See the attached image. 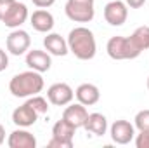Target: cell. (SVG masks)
Instances as JSON below:
<instances>
[{"mask_svg":"<svg viewBox=\"0 0 149 148\" xmlns=\"http://www.w3.org/2000/svg\"><path fill=\"white\" fill-rule=\"evenodd\" d=\"M26 65H28L30 70L45 73V72L50 70L52 59H50V54L49 52L40 51V49H33V51H28L26 52Z\"/></svg>","mask_w":149,"mask_h":148,"instance_id":"obj_10","label":"cell"},{"mask_svg":"<svg viewBox=\"0 0 149 148\" xmlns=\"http://www.w3.org/2000/svg\"><path fill=\"white\" fill-rule=\"evenodd\" d=\"M125 4H127L130 9H141V7L146 4V0H125Z\"/></svg>","mask_w":149,"mask_h":148,"instance_id":"obj_26","label":"cell"},{"mask_svg":"<svg viewBox=\"0 0 149 148\" xmlns=\"http://www.w3.org/2000/svg\"><path fill=\"white\" fill-rule=\"evenodd\" d=\"M33 5H37L38 9H47V7H52L56 4V0H31Z\"/></svg>","mask_w":149,"mask_h":148,"instance_id":"obj_25","label":"cell"},{"mask_svg":"<svg viewBox=\"0 0 149 148\" xmlns=\"http://www.w3.org/2000/svg\"><path fill=\"white\" fill-rule=\"evenodd\" d=\"M14 2H16V0H0V21H2L3 16L9 12V9L12 7Z\"/></svg>","mask_w":149,"mask_h":148,"instance_id":"obj_23","label":"cell"},{"mask_svg":"<svg viewBox=\"0 0 149 148\" xmlns=\"http://www.w3.org/2000/svg\"><path fill=\"white\" fill-rule=\"evenodd\" d=\"M73 98H74V91L71 89L70 84L57 82V84H52L47 89V99L54 106H66L73 101Z\"/></svg>","mask_w":149,"mask_h":148,"instance_id":"obj_6","label":"cell"},{"mask_svg":"<svg viewBox=\"0 0 149 148\" xmlns=\"http://www.w3.org/2000/svg\"><path fill=\"white\" fill-rule=\"evenodd\" d=\"M106 51H108V56L114 59V61H125V59H135L141 56V49L134 44V40L130 37H121V35H116L111 37L108 40V45H106Z\"/></svg>","mask_w":149,"mask_h":148,"instance_id":"obj_3","label":"cell"},{"mask_svg":"<svg viewBox=\"0 0 149 148\" xmlns=\"http://www.w3.org/2000/svg\"><path fill=\"white\" fill-rule=\"evenodd\" d=\"M37 120H38V111L28 103L17 106L12 111V122L17 127H31V125H35Z\"/></svg>","mask_w":149,"mask_h":148,"instance_id":"obj_12","label":"cell"},{"mask_svg":"<svg viewBox=\"0 0 149 148\" xmlns=\"http://www.w3.org/2000/svg\"><path fill=\"white\" fill-rule=\"evenodd\" d=\"M83 127H85L87 132H90L94 136H104L108 132V118H106V115L97 113V111L88 113Z\"/></svg>","mask_w":149,"mask_h":148,"instance_id":"obj_17","label":"cell"},{"mask_svg":"<svg viewBox=\"0 0 149 148\" xmlns=\"http://www.w3.org/2000/svg\"><path fill=\"white\" fill-rule=\"evenodd\" d=\"M7 145H9V148H35L37 138L30 131H26V127H19L9 134Z\"/></svg>","mask_w":149,"mask_h":148,"instance_id":"obj_13","label":"cell"},{"mask_svg":"<svg viewBox=\"0 0 149 148\" xmlns=\"http://www.w3.org/2000/svg\"><path fill=\"white\" fill-rule=\"evenodd\" d=\"M130 38L134 40V44L141 49V51H148L149 49V26H139Z\"/></svg>","mask_w":149,"mask_h":148,"instance_id":"obj_19","label":"cell"},{"mask_svg":"<svg viewBox=\"0 0 149 148\" xmlns=\"http://www.w3.org/2000/svg\"><path fill=\"white\" fill-rule=\"evenodd\" d=\"M128 18V5L121 0H109L104 7V19L111 26H121Z\"/></svg>","mask_w":149,"mask_h":148,"instance_id":"obj_7","label":"cell"},{"mask_svg":"<svg viewBox=\"0 0 149 148\" xmlns=\"http://www.w3.org/2000/svg\"><path fill=\"white\" fill-rule=\"evenodd\" d=\"M109 134L116 145H128L135 138V125L123 118L114 120L113 125L109 127Z\"/></svg>","mask_w":149,"mask_h":148,"instance_id":"obj_8","label":"cell"},{"mask_svg":"<svg viewBox=\"0 0 149 148\" xmlns=\"http://www.w3.org/2000/svg\"><path fill=\"white\" fill-rule=\"evenodd\" d=\"M148 89H149V77H148Z\"/></svg>","mask_w":149,"mask_h":148,"instance_id":"obj_28","label":"cell"},{"mask_svg":"<svg viewBox=\"0 0 149 148\" xmlns=\"http://www.w3.org/2000/svg\"><path fill=\"white\" fill-rule=\"evenodd\" d=\"M30 25L40 33H49L54 28V16L47 9H37L30 16Z\"/></svg>","mask_w":149,"mask_h":148,"instance_id":"obj_16","label":"cell"},{"mask_svg":"<svg viewBox=\"0 0 149 148\" xmlns=\"http://www.w3.org/2000/svg\"><path fill=\"white\" fill-rule=\"evenodd\" d=\"M43 47H45V51L50 54V56H59V58H63V56H66L68 52H70V47H68V40L66 38H63L59 33H47L45 38H43Z\"/></svg>","mask_w":149,"mask_h":148,"instance_id":"obj_14","label":"cell"},{"mask_svg":"<svg viewBox=\"0 0 149 148\" xmlns=\"http://www.w3.org/2000/svg\"><path fill=\"white\" fill-rule=\"evenodd\" d=\"M30 45H31V37L28 32L21 30V28H16L9 33V37L5 40V47L7 51L12 54V56H23L30 51Z\"/></svg>","mask_w":149,"mask_h":148,"instance_id":"obj_5","label":"cell"},{"mask_svg":"<svg viewBox=\"0 0 149 148\" xmlns=\"http://www.w3.org/2000/svg\"><path fill=\"white\" fill-rule=\"evenodd\" d=\"M135 147L149 148V131H139V134L135 136Z\"/></svg>","mask_w":149,"mask_h":148,"instance_id":"obj_22","label":"cell"},{"mask_svg":"<svg viewBox=\"0 0 149 148\" xmlns=\"http://www.w3.org/2000/svg\"><path fill=\"white\" fill-rule=\"evenodd\" d=\"M94 4L95 0H68L64 12L74 23H90L95 16Z\"/></svg>","mask_w":149,"mask_h":148,"instance_id":"obj_4","label":"cell"},{"mask_svg":"<svg viewBox=\"0 0 149 148\" xmlns=\"http://www.w3.org/2000/svg\"><path fill=\"white\" fill-rule=\"evenodd\" d=\"M74 96H76L78 103H81V105H85V106H92V105L99 103V99H101V91H99L97 85L87 82V84H80V85L76 87Z\"/></svg>","mask_w":149,"mask_h":148,"instance_id":"obj_15","label":"cell"},{"mask_svg":"<svg viewBox=\"0 0 149 148\" xmlns=\"http://www.w3.org/2000/svg\"><path fill=\"white\" fill-rule=\"evenodd\" d=\"M74 132H76V127H73L70 122H66L64 118L57 120L52 127V138L59 140V141H64L68 147L71 148L73 147V138H74Z\"/></svg>","mask_w":149,"mask_h":148,"instance_id":"obj_18","label":"cell"},{"mask_svg":"<svg viewBox=\"0 0 149 148\" xmlns=\"http://www.w3.org/2000/svg\"><path fill=\"white\" fill-rule=\"evenodd\" d=\"M26 103H28V105H31V106L38 111V115H45V113L49 111V99H45V98H43V96H40V94L30 96Z\"/></svg>","mask_w":149,"mask_h":148,"instance_id":"obj_20","label":"cell"},{"mask_svg":"<svg viewBox=\"0 0 149 148\" xmlns=\"http://www.w3.org/2000/svg\"><path fill=\"white\" fill-rule=\"evenodd\" d=\"M87 117H88L87 106L81 105V103H70V105H66V108L63 111V118L66 122H70L76 129H80V127L85 125Z\"/></svg>","mask_w":149,"mask_h":148,"instance_id":"obj_11","label":"cell"},{"mask_svg":"<svg viewBox=\"0 0 149 148\" xmlns=\"http://www.w3.org/2000/svg\"><path fill=\"white\" fill-rule=\"evenodd\" d=\"M45 82L40 72L35 70H28V72H21V73L14 75L9 82V91L14 98H30L40 94L43 89Z\"/></svg>","mask_w":149,"mask_h":148,"instance_id":"obj_2","label":"cell"},{"mask_svg":"<svg viewBox=\"0 0 149 148\" xmlns=\"http://www.w3.org/2000/svg\"><path fill=\"white\" fill-rule=\"evenodd\" d=\"M134 125L139 131H149V110L137 111V115L134 118Z\"/></svg>","mask_w":149,"mask_h":148,"instance_id":"obj_21","label":"cell"},{"mask_svg":"<svg viewBox=\"0 0 149 148\" xmlns=\"http://www.w3.org/2000/svg\"><path fill=\"white\" fill-rule=\"evenodd\" d=\"M7 66H9V56L3 49H0V72L7 70Z\"/></svg>","mask_w":149,"mask_h":148,"instance_id":"obj_24","label":"cell"},{"mask_svg":"<svg viewBox=\"0 0 149 148\" xmlns=\"http://www.w3.org/2000/svg\"><path fill=\"white\" fill-rule=\"evenodd\" d=\"M68 47H70V52L74 54V58H78L80 61L94 59V56L97 52L95 37H94L92 30H88L85 26H76L70 32Z\"/></svg>","mask_w":149,"mask_h":148,"instance_id":"obj_1","label":"cell"},{"mask_svg":"<svg viewBox=\"0 0 149 148\" xmlns=\"http://www.w3.org/2000/svg\"><path fill=\"white\" fill-rule=\"evenodd\" d=\"M3 141H5V129H3V125L0 124V145H3Z\"/></svg>","mask_w":149,"mask_h":148,"instance_id":"obj_27","label":"cell"},{"mask_svg":"<svg viewBox=\"0 0 149 148\" xmlns=\"http://www.w3.org/2000/svg\"><path fill=\"white\" fill-rule=\"evenodd\" d=\"M28 18H30V14H28V7H26L23 2H17V0H16V2L12 4V7L9 9V12L3 16L2 23H3L7 28L16 30V28H19L21 25H24Z\"/></svg>","mask_w":149,"mask_h":148,"instance_id":"obj_9","label":"cell"}]
</instances>
